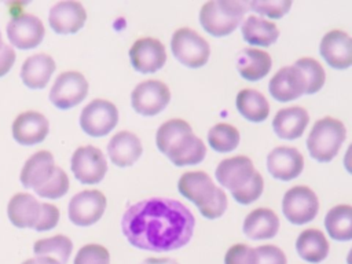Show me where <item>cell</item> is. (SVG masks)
<instances>
[{
	"mask_svg": "<svg viewBox=\"0 0 352 264\" xmlns=\"http://www.w3.org/2000/svg\"><path fill=\"white\" fill-rule=\"evenodd\" d=\"M195 219L182 202L147 198L131 205L122 214L121 230L126 241L143 250L169 252L186 246L194 234Z\"/></svg>",
	"mask_w": 352,
	"mask_h": 264,
	"instance_id": "cell-1",
	"label": "cell"
},
{
	"mask_svg": "<svg viewBox=\"0 0 352 264\" xmlns=\"http://www.w3.org/2000/svg\"><path fill=\"white\" fill-rule=\"evenodd\" d=\"M158 150L176 166L199 164L206 155L205 143L192 133L190 124L172 118L161 124L155 135Z\"/></svg>",
	"mask_w": 352,
	"mask_h": 264,
	"instance_id": "cell-2",
	"label": "cell"
},
{
	"mask_svg": "<svg viewBox=\"0 0 352 264\" xmlns=\"http://www.w3.org/2000/svg\"><path fill=\"white\" fill-rule=\"evenodd\" d=\"M248 10V1L242 0L206 1L199 11V22L209 34L224 37L238 28Z\"/></svg>",
	"mask_w": 352,
	"mask_h": 264,
	"instance_id": "cell-3",
	"label": "cell"
},
{
	"mask_svg": "<svg viewBox=\"0 0 352 264\" xmlns=\"http://www.w3.org/2000/svg\"><path fill=\"white\" fill-rule=\"evenodd\" d=\"M346 138V129L342 121L333 117L318 120L307 139L309 155L319 162L331 161Z\"/></svg>",
	"mask_w": 352,
	"mask_h": 264,
	"instance_id": "cell-4",
	"label": "cell"
},
{
	"mask_svg": "<svg viewBox=\"0 0 352 264\" xmlns=\"http://www.w3.org/2000/svg\"><path fill=\"white\" fill-rule=\"evenodd\" d=\"M170 48L175 58L191 69L204 66L210 55L208 41L190 28H180L173 33Z\"/></svg>",
	"mask_w": 352,
	"mask_h": 264,
	"instance_id": "cell-5",
	"label": "cell"
},
{
	"mask_svg": "<svg viewBox=\"0 0 352 264\" xmlns=\"http://www.w3.org/2000/svg\"><path fill=\"white\" fill-rule=\"evenodd\" d=\"M319 209L316 194L307 186H294L282 199V212L292 224H305L315 219Z\"/></svg>",
	"mask_w": 352,
	"mask_h": 264,
	"instance_id": "cell-6",
	"label": "cell"
},
{
	"mask_svg": "<svg viewBox=\"0 0 352 264\" xmlns=\"http://www.w3.org/2000/svg\"><path fill=\"white\" fill-rule=\"evenodd\" d=\"M118 122V110L114 103L106 99H94L80 114L81 129L94 138L104 136Z\"/></svg>",
	"mask_w": 352,
	"mask_h": 264,
	"instance_id": "cell-7",
	"label": "cell"
},
{
	"mask_svg": "<svg viewBox=\"0 0 352 264\" xmlns=\"http://www.w3.org/2000/svg\"><path fill=\"white\" fill-rule=\"evenodd\" d=\"M88 81L78 72H63L60 73L50 91L51 103L60 109L67 110L82 102L88 94Z\"/></svg>",
	"mask_w": 352,
	"mask_h": 264,
	"instance_id": "cell-8",
	"label": "cell"
},
{
	"mask_svg": "<svg viewBox=\"0 0 352 264\" xmlns=\"http://www.w3.org/2000/svg\"><path fill=\"white\" fill-rule=\"evenodd\" d=\"M70 168L80 183L96 184L107 172V161L98 147L88 144L78 147L73 153Z\"/></svg>",
	"mask_w": 352,
	"mask_h": 264,
	"instance_id": "cell-9",
	"label": "cell"
},
{
	"mask_svg": "<svg viewBox=\"0 0 352 264\" xmlns=\"http://www.w3.org/2000/svg\"><path fill=\"white\" fill-rule=\"evenodd\" d=\"M169 100V88L158 80L142 81L131 94V104L133 110L146 117L161 113L168 106Z\"/></svg>",
	"mask_w": 352,
	"mask_h": 264,
	"instance_id": "cell-10",
	"label": "cell"
},
{
	"mask_svg": "<svg viewBox=\"0 0 352 264\" xmlns=\"http://www.w3.org/2000/svg\"><path fill=\"white\" fill-rule=\"evenodd\" d=\"M107 201L99 190H84L73 195L69 202L67 214L73 224L88 227L95 224L104 213Z\"/></svg>",
	"mask_w": 352,
	"mask_h": 264,
	"instance_id": "cell-11",
	"label": "cell"
},
{
	"mask_svg": "<svg viewBox=\"0 0 352 264\" xmlns=\"http://www.w3.org/2000/svg\"><path fill=\"white\" fill-rule=\"evenodd\" d=\"M45 34L43 22L33 14H19L7 23V37L19 50L37 47Z\"/></svg>",
	"mask_w": 352,
	"mask_h": 264,
	"instance_id": "cell-12",
	"label": "cell"
},
{
	"mask_svg": "<svg viewBox=\"0 0 352 264\" xmlns=\"http://www.w3.org/2000/svg\"><path fill=\"white\" fill-rule=\"evenodd\" d=\"M129 60L135 70L140 73H154L166 62L164 44L154 37H142L129 48Z\"/></svg>",
	"mask_w": 352,
	"mask_h": 264,
	"instance_id": "cell-13",
	"label": "cell"
},
{
	"mask_svg": "<svg viewBox=\"0 0 352 264\" xmlns=\"http://www.w3.org/2000/svg\"><path fill=\"white\" fill-rule=\"evenodd\" d=\"M87 21V12L78 1H58L48 14L51 29L58 34H72L78 32Z\"/></svg>",
	"mask_w": 352,
	"mask_h": 264,
	"instance_id": "cell-14",
	"label": "cell"
},
{
	"mask_svg": "<svg viewBox=\"0 0 352 264\" xmlns=\"http://www.w3.org/2000/svg\"><path fill=\"white\" fill-rule=\"evenodd\" d=\"M50 131L47 117L38 111L28 110L21 113L12 122V138L22 146L41 143Z\"/></svg>",
	"mask_w": 352,
	"mask_h": 264,
	"instance_id": "cell-15",
	"label": "cell"
},
{
	"mask_svg": "<svg viewBox=\"0 0 352 264\" xmlns=\"http://www.w3.org/2000/svg\"><path fill=\"white\" fill-rule=\"evenodd\" d=\"M319 52L334 69H348L352 65V40L342 30L327 32L322 37Z\"/></svg>",
	"mask_w": 352,
	"mask_h": 264,
	"instance_id": "cell-16",
	"label": "cell"
},
{
	"mask_svg": "<svg viewBox=\"0 0 352 264\" xmlns=\"http://www.w3.org/2000/svg\"><path fill=\"white\" fill-rule=\"evenodd\" d=\"M305 78L298 67L285 66L270 80L268 89L278 102H290L305 94Z\"/></svg>",
	"mask_w": 352,
	"mask_h": 264,
	"instance_id": "cell-17",
	"label": "cell"
},
{
	"mask_svg": "<svg viewBox=\"0 0 352 264\" xmlns=\"http://www.w3.org/2000/svg\"><path fill=\"white\" fill-rule=\"evenodd\" d=\"M256 172L250 158L245 155H235L223 160L214 172V176L221 187L235 191L243 187Z\"/></svg>",
	"mask_w": 352,
	"mask_h": 264,
	"instance_id": "cell-18",
	"label": "cell"
},
{
	"mask_svg": "<svg viewBox=\"0 0 352 264\" xmlns=\"http://www.w3.org/2000/svg\"><path fill=\"white\" fill-rule=\"evenodd\" d=\"M267 168L275 179L287 182L302 172L304 158L297 148L279 146L267 155Z\"/></svg>",
	"mask_w": 352,
	"mask_h": 264,
	"instance_id": "cell-19",
	"label": "cell"
},
{
	"mask_svg": "<svg viewBox=\"0 0 352 264\" xmlns=\"http://www.w3.org/2000/svg\"><path fill=\"white\" fill-rule=\"evenodd\" d=\"M177 188L183 197L194 202L199 209L213 198L217 187L206 172L195 170L183 173L177 182Z\"/></svg>",
	"mask_w": 352,
	"mask_h": 264,
	"instance_id": "cell-20",
	"label": "cell"
},
{
	"mask_svg": "<svg viewBox=\"0 0 352 264\" xmlns=\"http://www.w3.org/2000/svg\"><path fill=\"white\" fill-rule=\"evenodd\" d=\"M142 153L143 147L140 139L129 131L117 132L107 143V155L110 161L120 168L133 165L140 158Z\"/></svg>",
	"mask_w": 352,
	"mask_h": 264,
	"instance_id": "cell-21",
	"label": "cell"
},
{
	"mask_svg": "<svg viewBox=\"0 0 352 264\" xmlns=\"http://www.w3.org/2000/svg\"><path fill=\"white\" fill-rule=\"evenodd\" d=\"M41 214V202L28 192L11 197L7 205V216L18 228H34Z\"/></svg>",
	"mask_w": 352,
	"mask_h": 264,
	"instance_id": "cell-22",
	"label": "cell"
},
{
	"mask_svg": "<svg viewBox=\"0 0 352 264\" xmlns=\"http://www.w3.org/2000/svg\"><path fill=\"white\" fill-rule=\"evenodd\" d=\"M54 155L47 150H40L30 155L22 166L21 170V183L26 188H38L41 187L55 170Z\"/></svg>",
	"mask_w": 352,
	"mask_h": 264,
	"instance_id": "cell-23",
	"label": "cell"
},
{
	"mask_svg": "<svg viewBox=\"0 0 352 264\" xmlns=\"http://www.w3.org/2000/svg\"><path fill=\"white\" fill-rule=\"evenodd\" d=\"M308 121L309 114L304 107L292 106L278 110L272 120V128L280 139L293 140L302 135Z\"/></svg>",
	"mask_w": 352,
	"mask_h": 264,
	"instance_id": "cell-24",
	"label": "cell"
},
{
	"mask_svg": "<svg viewBox=\"0 0 352 264\" xmlns=\"http://www.w3.org/2000/svg\"><path fill=\"white\" fill-rule=\"evenodd\" d=\"M55 60L47 54H34L28 56L21 67V78L30 89L44 88L55 72Z\"/></svg>",
	"mask_w": 352,
	"mask_h": 264,
	"instance_id": "cell-25",
	"label": "cell"
},
{
	"mask_svg": "<svg viewBox=\"0 0 352 264\" xmlns=\"http://www.w3.org/2000/svg\"><path fill=\"white\" fill-rule=\"evenodd\" d=\"M279 219L274 210L268 208L253 209L243 221V232L254 241L271 239L278 234Z\"/></svg>",
	"mask_w": 352,
	"mask_h": 264,
	"instance_id": "cell-26",
	"label": "cell"
},
{
	"mask_svg": "<svg viewBox=\"0 0 352 264\" xmlns=\"http://www.w3.org/2000/svg\"><path fill=\"white\" fill-rule=\"evenodd\" d=\"M272 59L268 52L257 48H243L236 56L238 73L248 81H257L271 70Z\"/></svg>",
	"mask_w": 352,
	"mask_h": 264,
	"instance_id": "cell-27",
	"label": "cell"
},
{
	"mask_svg": "<svg viewBox=\"0 0 352 264\" xmlns=\"http://www.w3.org/2000/svg\"><path fill=\"white\" fill-rule=\"evenodd\" d=\"M296 250L302 260L311 264H318L327 257L329 242L320 230L308 228L298 235L296 241Z\"/></svg>",
	"mask_w": 352,
	"mask_h": 264,
	"instance_id": "cell-28",
	"label": "cell"
},
{
	"mask_svg": "<svg viewBox=\"0 0 352 264\" xmlns=\"http://www.w3.org/2000/svg\"><path fill=\"white\" fill-rule=\"evenodd\" d=\"M241 32L243 40L252 45L268 47L279 37L278 26L274 22L256 15H249L243 21Z\"/></svg>",
	"mask_w": 352,
	"mask_h": 264,
	"instance_id": "cell-29",
	"label": "cell"
},
{
	"mask_svg": "<svg viewBox=\"0 0 352 264\" xmlns=\"http://www.w3.org/2000/svg\"><path fill=\"white\" fill-rule=\"evenodd\" d=\"M236 109L243 118L252 122H261L270 114V104L263 94L256 89H242L236 95Z\"/></svg>",
	"mask_w": 352,
	"mask_h": 264,
	"instance_id": "cell-30",
	"label": "cell"
},
{
	"mask_svg": "<svg viewBox=\"0 0 352 264\" xmlns=\"http://www.w3.org/2000/svg\"><path fill=\"white\" fill-rule=\"evenodd\" d=\"M324 227L331 239L346 242L352 239V208L351 205H337L324 217Z\"/></svg>",
	"mask_w": 352,
	"mask_h": 264,
	"instance_id": "cell-31",
	"label": "cell"
},
{
	"mask_svg": "<svg viewBox=\"0 0 352 264\" xmlns=\"http://www.w3.org/2000/svg\"><path fill=\"white\" fill-rule=\"evenodd\" d=\"M73 250V243L66 235H55L51 238L38 239L33 245L36 256L55 258L59 264H66Z\"/></svg>",
	"mask_w": 352,
	"mask_h": 264,
	"instance_id": "cell-32",
	"label": "cell"
},
{
	"mask_svg": "<svg viewBox=\"0 0 352 264\" xmlns=\"http://www.w3.org/2000/svg\"><path fill=\"white\" fill-rule=\"evenodd\" d=\"M241 136L235 126L220 122L213 125L208 132L209 146L217 153H230L239 144Z\"/></svg>",
	"mask_w": 352,
	"mask_h": 264,
	"instance_id": "cell-33",
	"label": "cell"
},
{
	"mask_svg": "<svg viewBox=\"0 0 352 264\" xmlns=\"http://www.w3.org/2000/svg\"><path fill=\"white\" fill-rule=\"evenodd\" d=\"M296 67H298L305 78V94L312 95L316 94L324 84L326 73L322 67V65L314 59V58H301L294 63Z\"/></svg>",
	"mask_w": 352,
	"mask_h": 264,
	"instance_id": "cell-34",
	"label": "cell"
},
{
	"mask_svg": "<svg viewBox=\"0 0 352 264\" xmlns=\"http://www.w3.org/2000/svg\"><path fill=\"white\" fill-rule=\"evenodd\" d=\"M69 190V177L66 172L55 166V170L52 176L38 188L34 190V192L41 198H50V199H58L63 197Z\"/></svg>",
	"mask_w": 352,
	"mask_h": 264,
	"instance_id": "cell-35",
	"label": "cell"
},
{
	"mask_svg": "<svg viewBox=\"0 0 352 264\" xmlns=\"http://www.w3.org/2000/svg\"><path fill=\"white\" fill-rule=\"evenodd\" d=\"M248 7L257 14L265 15L268 18H282L289 12L292 1L289 0H252L248 1Z\"/></svg>",
	"mask_w": 352,
	"mask_h": 264,
	"instance_id": "cell-36",
	"label": "cell"
},
{
	"mask_svg": "<svg viewBox=\"0 0 352 264\" xmlns=\"http://www.w3.org/2000/svg\"><path fill=\"white\" fill-rule=\"evenodd\" d=\"M264 190V180L263 176L256 170L252 176V179L239 190L231 191L232 198L242 204V205H249L252 202H254L257 198H260V195L263 194Z\"/></svg>",
	"mask_w": 352,
	"mask_h": 264,
	"instance_id": "cell-37",
	"label": "cell"
},
{
	"mask_svg": "<svg viewBox=\"0 0 352 264\" xmlns=\"http://www.w3.org/2000/svg\"><path fill=\"white\" fill-rule=\"evenodd\" d=\"M73 264H110V254L104 246L89 243L77 252Z\"/></svg>",
	"mask_w": 352,
	"mask_h": 264,
	"instance_id": "cell-38",
	"label": "cell"
},
{
	"mask_svg": "<svg viewBox=\"0 0 352 264\" xmlns=\"http://www.w3.org/2000/svg\"><path fill=\"white\" fill-rule=\"evenodd\" d=\"M224 264H257L256 249L245 243L234 245L227 250Z\"/></svg>",
	"mask_w": 352,
	"mask_h": 264,
	"instance_id": "cell-39",
	"label": "cell"
},
{
	"mask_svg": "<svg viewBox=\"0 0 352 264\" xmlns=\"http://www.w3.org/2000/svg\"><path fill=\"white\" fill-rule=\"evenodd\" d=\"M227 209V195L221 188H216V192L213 195V198L202 208H199V212L204 217L213 220L220 217Z\"/></svg>",
	"mask_w": 352,
	"mask_h": 264,
	"instance_id": "cell-40",
	"label": "cell"
},
{
	"mask_svg": "<svg viewBox=\"0 0 352 264\" xmlns=\"http://www.w3.org/2000/svg\"><path fill=\"white\" fill-rule=\"evenodd\" d=\"M257 264H287L286 254L275 245H261L256 248Z\"/></svg>",
	"mask_w": 352,
	"mask_h": 264,
	"instance_id": "cell-41",
	"label": "cell"
},
{
	"mask_svg": "<svg viewBox=\"0 0 352 264\" xmlns=\"http://www.w3.org/2000/svg\"><path fill=\"white\" fill-rule=\"evenodd\" d=\"M59 221V209L55 205L41 202V214L33 230L36 231H48L56 227Z\"/></svg>",
	"mask_w": 352,
	"mask_h": 264,
	"instance_id": "cell-42",
	"label": "cell"
},
{
	"mask_svg": "<svg viewBox=\"0 0 352 264\" xmlns=\"http://www.w3.org/2000/svg\"><path fill=\"white\" fill-rule=\"evenodd\" d=\"M15 62V51L11 45L3 44L0 48V77L10 72Z\"/></svg>",
	"mask_w": 352,
	"mask_h": 264,
	"instance_id": "cell-43",
	"label": "cell"
},
{
	"mask_svg": "<svg viewBox=\"0 0 352 264\" xmlns=\"http://www.w3.org/2000/svg\"><path fill=\"white\" fill-rule=\"evenodd\" d=\"M22 264H59L55 258L51 257H44V256H36L33 258L25 260Z\"/></svg>",
	"mask_w": 352,
	"mask_h": 264,
	"instance_id": "cell-44",
	"label": "cell"
},
{
	"mask_svg": "<svg viewBox=\"0 0 352 264\" xmlns=\"http://www.w3.org/2000/svg\"><path fill=\"white\" fill-rule=\"evenodd\" d=\"M142 264H177V261L170 257H148Z\"/></svg>",
	"mask_w": 352,
	"mask_h": 264,
	"instance_id": "cell-45",
	"label": "cell"
},
{
	"mask_svg": "<svg viewBox=\"0 0 352 264\" xmlns=\"http://www.w3.org/2000/svg\"><path fill=\"white\" fill-rule=\"evenodd\" d=\"M3 47V37H1V32H0V48Z\"/></svg>",
	"mask_w": 352,
	"mask_h": 264,
	"instance_id": "cell-46",
	"label": "cell"
}]
</instances>
